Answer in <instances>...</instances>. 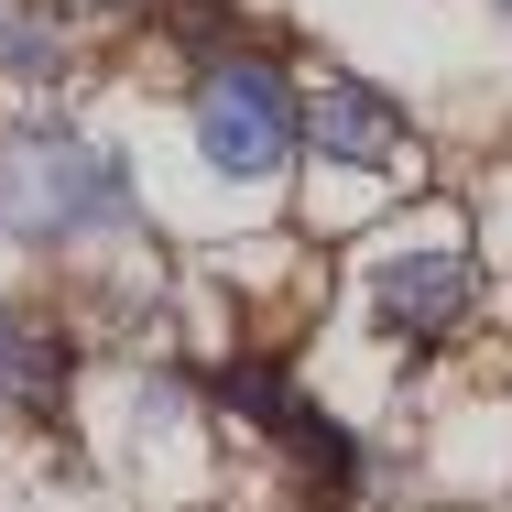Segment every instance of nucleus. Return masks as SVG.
Masks as SVG:
<instances>
[{
	"instance_id": "1",
	"label": "nucleus",
	"mask_w": 512,
	"mask_h": 512,
	"mask_svg": "<svg viewBox=\"0 0 512 512\" xmlns=\"http://www.w3.org/2000/svg\"><path fill=\"white\" fill-rule=\"evenodd\" d=\"M0 229H11V240H88V229H131L120 153L77 142V131H11V142H0Z\"/></svg>"
},
{
	"instance_id": "2",
	"label": "nucleus",
	"mask_w": 512,
	"mask_h": 512,
	"mask_svg": "<svg viewBox=\"0 0 512 512\" xmlns=\"http://www.w3.org/2000/svg\"><path fill=\"white\" fill-rule=\"evenodd\" d=\"M197 142H207V164H218L229 186H273L284 153H295V88H284V66H262V55L207 66V88H197Z\"/></svg>"
},
{
	"instance_id": "3",
	"label": "nucleus",
	"mask_w": 512,
	"mask_h": 512,
	"mask_svg": "<svg viewBox=\"0 0 512 512\" xmlns=\"http://www.w3.org/2000/svg\"><path fill=\"white\" fill-rule=\"evenodd\" d=\"M480 306V262H469V240L458 229H425V240H393L382 262H371V316L393 327V338H447L458 316Z\"/></svg>"
},
{
	"instance_id": "5",
	"label": "nucleus",
	"mask_w": 512,
	"mask_h": 512,
	"mask_svg": "<svg viewBox=\"0 0 512 512\" xmlns=\"http://www.w3.org/2000/svg\"><path fill=\"white\" fill-rule=\"evenodd\" d=\"M0 55H11V77H44V66H55V22H44V11H11V22H0Z\"/></svg>"
},
{
	"instance_id": "6",
	"label": "nucleus",
	"mask_w": 512,
	"mask_h": 512,
	"mask_svg": "<svg viewBox=\"0 0 512 512\" xmlns=\"http://www.w3.org/2000/svg\"><path fill=\"white\" fill-rule=\"evenodd\" d=\"M0 404H11V316H0Z\"/></svg>"
},
{
	"instance_id": "4",
	"label": "nucleus",
	"mask_w": 512,
	"mask_h": 512,
	"mask_svg": "<svg viewBox=\"0 0 512 512\" xmlns=\"http://www.w3.org/2000/svg\"><path fill=\"white\" fill-rule=\"evenodd\" d=\"M306 131H316V153H327V164H349V175L404 153V120H393V99H382V88H349V77L306 88Z\"/></svg>"
}]
</instances>
